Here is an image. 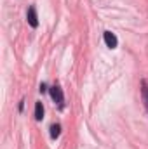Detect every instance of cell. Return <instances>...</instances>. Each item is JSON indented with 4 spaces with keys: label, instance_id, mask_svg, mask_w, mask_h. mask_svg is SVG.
Here are the masks:
<instances>
[{
    "label": "cell",
    "instance_id": "6da1fadb",
    "mask_svg": "<svg viewBox=\"0 0 148 149\" xmlns=\"http://www.w3.org/2000/svg\"><path fill=\"white\" fill-rule=\"evenodd\" d=\"M49 94H51V97H52V101H54L56 104L63 106V102H65V95H63V90H61L58 85L51 87V88H49Z\"/></svg>",
    "mask_w": 148,
    "mask_h": 149
},
{
    "label": "cell",
    "instance_id": "7a4b0ae2",
    "mask_svg": "<svg viewBox=\"0 0 148 149\" xmlns=\"http://www.w3.org/2000/svg\"><path fill=\"white\" fill-rule=\"evenodd\" d=\"M26 19H28V24H30L32 28H37V26H38L37 10H35V7H33V5H32V7H28V12H26Z\"/></svg>",
    "mask_w": 148,
    "mask_h": 149
},
{
    "label": "cell",
    "instance_id": "8992f818",
    "mask_svg": "<svg viewBox=\"0 0 148 149\" xmlns=\"http://www.w3.org/2000/svg\"><path fill=\"white\" fill-rule=\"evenodd\" d=\"M59 135H61V125H58V123L51 125V137L52 139H58Z\"/></svg>",
    "mask_w": 148,
    "mask_h": 149
},
{
    "label": "cell",
    "instance_id": "3957f363",
    "mask_svg": "<svg viewBox=\"0 0 148 149\" xmlns=\"http://www.w3.org/2000/svg\"><path fill=\"white\" fill-rule=\"evenodd\" d=\"M103 38H105V43H106L110 49H115L117 43H118V42H117V37H115L111 31H105V33H103Z\"/></svg>",
    "mask_w": 148,
    "mask_h": 149
},
{
    "label": "cell",
    "instance_id": "52a82bcc",
    "mask_svg": "<svg viewBox=\"0 0 148 149\" xmlns=\"http://www.w3.org/2000/svg\"><path fill=\"white\" fill-rule=\"evenodd\" d=\"M45 90H47V87H45V85L42 83V85H40V92H45Z\"/></svg>",
    "mask_w": 148,
    "mask_h": 149
},
{
    "label": "cell",
    "instance_id": "ba28073f",
    "mask_svg": "<svg viewBox=\"0 0 148 149\" xmlns=\"http://www.w3.org/2000/svg\"><path fill=\"white\" fill-rule=\"evenodd\" d=\"M23 108H25V101H21V102H19V111H23Z\"/></svg>",
    "mask_w": 148,
    "mask_h": 149
},
{
    "label": "cell",
    "instance_id": "277c9868",
    "mask_svg": "<svg viewBox=\"0 0 148 149\" xmlns=\"http://www.w3.org/2000/svg\"><path fill=\"white\" fill-rule=\"evenodd\" d=\"M141 97H143V104H145V108L148 111V83L145 80L141 81Z\"/></svg>",
    "mask_w": 148,
    "mask_h": 149
},
{
    "label": "cell",
    "instance_id": "5b68a950",
    "mask_svg": "<svg viewBox=\"0 0 148 149\" xmlns=\"http://www.w3.org/2000/svg\"><path fill=\"white\" fill-rule=\"evenodd\" d=\"M44 118V106H42V102H35V120L40 121Z\"/></svg>",
    "mask_w": 148,
    "mask_h": 149
}]
</instances>
